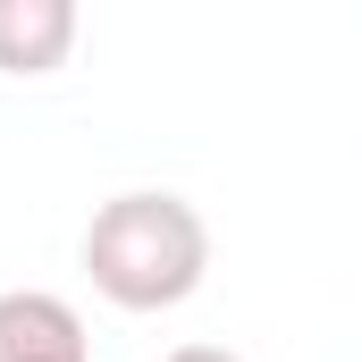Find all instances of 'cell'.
<instances>
[{"label":"cell","instance_id":"cell-1","mask_svg":"<svg viewBox=\"0 0 362 362\" xmlns=\"http://www.w3.org/2000/svg\"><path fill=\"white\" fill-rule=\"evenodd\" d=\"M85 270L110 303L127 312H169L211 270V228L177 194H118L85 228Z\"/></svg>","mask_w":362,"mask_h":362},{"label":"cell","instance_id":"cell-2","mask_svg":"<svg viewBox=\"0 0 362 362\" xmlns=\"http://www.w3.org/2000/svg\"><path fill=\"white\" fill-rule=\"evenodd\" d=\"M0 362H93L85 346V320L59 303V295H0Z\"/></svg>","mask_w":362,"mask_h":362},{"label":"cell","instance_id":"cell-3","mask_svg":"<svg viewBox=\"0 0 362 362\" xmlns=\"http://www.w3.org/2000/svg\"><path fill=\"white\" fill-rule=\"evenodd\" d=\"M68 42H76V8L68 0H0V68L8 76L59 68Z\"/></svg>","mask_w":362,"mask_h":362},{"label":"cell","instance_id":"cell-4","mask_svg":"<svg viewBox=\"0 0 362 362\" xmlns=\"http://www.w3.org/2000/svg\"><path fill=\"white\" fill-rule=\"evenodd\" d=\"M169 362H236V354H219V346H177Z\"/></svg>","mask_w":362,"mask_h":362}]
</instances>
